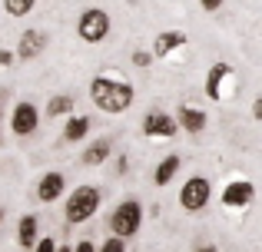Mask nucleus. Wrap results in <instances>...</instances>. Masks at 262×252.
I'll return each mask as SVG.
<instances>
[{
	"mask_svg": "<svg viewBox=\"0 0 262 252\" xmlns=\"http://www.w3.org/2000/svg\"><path fill=\"white\" fill-rule=\"evenodd\" d=\"M37 126H40V110L30 103V100H24V103L13 106V113H10V129H13L17 136H30Z\"/></svg>",
	"mask_w": 262,
	"mask_h": 252,
	"instance_id": "7",
	"label": "nucleus"
},
{
	"mask_svg": "<svg viewBox=\"0 0 262 252\" xmlns=\"http://www.w3.org/2000/svg\"><path fill=\"white\" fill-rule=\"evenodd\" d=\"M133 63L136 66H149V63H153V53H149V50H136L133 53Z\"/></svg>",
	"mask_w": 262,
	"mask_h": 252,
	"instance_id": "22",
	"label": "nucleus"
},
{
	"mask_svg": "<svg viewBox=\"0 0 262 252\" xmlns=\"http://www.w3.org/2000/svg\"><path fill=\"white\" fill-rule=\"evenodd\" d=\"M179 47H186V33L183 30H166L153 40V57H169Z\"/></svg>",
	"mask_w": 262,
	"mask_h": 252,
	"instance_id": "15",
	"label": "nucleus"
},
{
	"mask_svg": "<svg viewBox=\"0 0 262 252\" xmlns=\"http://www.w3.org/2000/svg\"><path fill=\"white\" fill-rule=\"evenodd\" d=\"M232 77L229 63H212L209 73H206V97L209 100H223V83Z\"/></svg>",
	"mask_w": 262,
	"mask_h": 252,
	"instance_id": "10",
	"label": "nucleus"
},
{
	"mask_svg": "<svg viewBox=\"0 0 262 252\" xmlns=\"http://www.w3.org/2000/svg\"><path fill=\"white\" fill-rule=\"evenodd\" d=\"M77 33L86 40V43H103L110 37V13L100 10V7H90V10L80 13Z\"/></svg>",
	"mask_w": 262,
	"mask_h": 252,
	"instance_id": "4",
	"label": "nucleus"
},
{
	"mask_svg": "<svg viewBox=\"0 0 262 252\" xmlns=\"http://www.w3.org/2000/svg\"><path fill=\"white\" fill-rule=\"evenodd\" d=\"M199 7H203V10H219V7H223V0H199Z\"/></svg>",
	"mask_w": 262,
	"mask_h": 252,
	"instance_id": "24",
	"label": "nucleus"
},
{
	"mask_svg": "<svg viewBox=\"0 0 262 252\" xmlns=\"http://www.w3.org/2000/svg\"><path fill=\"white\" fill-rule=\"evenodd\" d=\"M110 153H113V140H110V136H100V140H93L83 153H80V163H83V166H100V163L110 159Z\"/></svg>",
	"mask_w": 262,
	"mask_h": 252,
	"instance_id": "11",
	"label": "nucleus"
},
{
	"mask_svg": "<svg viewBox=\"0 0 262 252\" xmlns=\"http://www.w3.org/2000/svg\"><path fill=\"white\" fill-rule=\"evenodd\" d=\"M90 117H70L67 120V126H63V143H80L83 136L90 133Z\"/></svg>",
	"mask_w": 262,
	"mask_h": 252,
	"instance_id": "17",
	"label": "nucleus"
},
{
	"mask_svg": "<svg viewBox=\"0 0 262 252\" xmlns=\"http://www.w3.org/2000/svg\"><path fill=\"white\" fill-rule=\"evenodd\" d=\"M176 117H169V113L163 110H149L146 117H143V133L149 136V140H169V136H176Z\"/></svg>",
	"mask_w": 262,
	"mask_h": 252,
	"instance_id": "6",
	"label": "nucleus"
},
{
	"mask_svg": "<svg viewBox=\"0 0 262 252\" xmlns=\"http://www.w3.org/2000/svg\"><path fill=\"white\" fill-rule=\"evenodd\" d=\"M209 196H212L209 179H206V176H189V179L183 182V189H179V206H183L186 213H199V209H206Z\"/></svg>",
	"mask_w": 262,
	"mask_h": 252,
	"instance_id": "5",
	"label": "nucleus"
},
{
	"mask_svg": "<svg viewBox=\"0 0 262 252\" xmlns=\"http://www.w3.org/2000/svg\"><path fill=\"white\" fill-rule=\"evenodd\" d=\"M73 252H96V246L90 239H83V242H77V246H73Z\"/></svg>",
	"mask_w": 262,
	"mask_h": 252,
	"instance_id": "25",
	"label": "nucleus"
},
{
	"mask_svg": "<svg viewBox=\"0 0 262 252\" xmlns=\"http://www.w3.org/2000/svg\"><path fill=\"white\" fill-rule=\"evenodd\" d=\"M33 252H57V239H50V236L37 239V246H33Z\"/></svg>",
	"mask_w": 262,
	"mask_h": 252,
	"instance_id": "21",
	"label": "nucleus"
},
{
	"mask_svg": "<svg viewBox=\"0 0 262 252\" xmlns=\"http://www.w3.org/2000/svg\"><path fill=\"white\" fill-rule=\"evenodd\" d=\"M196 252H219V249H216V246H199Z\"/></svg>",
	"mask_w": 262,
	"mask_h": 252,
	"instance_id": "27",
	"label": "nucleus"
},
{
	"mask_svg": "<svg viewBox=\"0 0 262 252\" xmlns=\"http://www.w3.org/2000/svg\"><path fill=\"white\" fill-rule=\"evenodd\" d=\"M57 252H73V246H57Z\"/></svg>",
	"mask_w": 262,
	"mask_h": 252,
	"instance_id": "28",
	"label": "nucleus"
},
{
	"mask_svg": "<svg viewBox=\"0 0 262 252\" xmlns=\"http://www.w3.org/2000/svg\"><path fill=\"white\" fill-rule=\"evenodd\" d=\"M67 189V176L63 173H43L37 182V199L40 202H57Z\"/></svg>",
	"mask_w": 262,
	"mask_h": 252,
	"instance_id": "9",
	"label": "nucleus"
},
{
	"mask_svg": "<svg viewBox=\"0 0 262 252\" xmlns=\"http://www.w3.org/2000/svg\"><path fill=\"white\" fill-rule=\"evenodd\" d=\"M33 4H37V0H4V7H7L10 17H27V13L33 10Z\"/></svg>",
	"mask_w": 262,
	"mask_h": 252,
	"instance_id": "19",
	"label": "nucleus"
},
{
	"mask_svg": "<svg viewBox=\"0 0 262 252\" xmlns=\"http://www.w3.org/2000/svg\"><path fill=\"white\" fill-rule=\"evenodd\" d=\"M90 100L103 113H126L136 100V90L133 83H126L120 77H96L90 83Z\"/></svg>",
	"mask_w": 262,
	"mask_h": 252,
	"instance_id": "1",
	"label": "nucleus"
},
{
	"mask_svg": "<svg viewBox=\"0 0 262 252\" xmlns=\"http://www.w3.org/2000/svg\"><path fill=\"white\" fill-rule=\"evenodd\" d=\"M37 239H40V219L33 213L20 216V222H17V242L24 249H33V246H37Z\"/></svg>",
	"mask_w": 262,
	"mask_h": 252,
	"instance_id": "14",
	"label": "nucleus"
},
{
	"mask_svg": "<svg viewBox=\"0 0 262 252\" xmlns=\"http://www.w3.org/2000/svg\"><path fill=\"white\" fill-rule=\"evenodd\" d=\"M13 60H17V53H13V50H0V66H10Z\"/></svg>",
	"mask_w": 262,
	"mask_h": 252,
	"instance_id": "23",
	"label": "nucleus"
},
{
	"mask_svg": "<svg viewBox=\"0 0 262 252\" xmlns=\"http://www.w3.org/2000/svg\"><path fill=\"white\" fill-rule=\"evenodd\" d=\"M47 47V37H43V30H24L20 33V43H17V57L20 60H30V57H37L40 50Z\"/></svg>",
	"mask_w": 262,
	"mask_h": 252,
	"instance_id": "12",
	"label": "nucleus"
},
{
	"mask_svg": "<svg viewBox=\"0 0 262 252\" xmlns=\"http://www.w3.org/2000/svg\"><path fill=\"white\" fill-rule=\"evenodd\" d=\"M96 252H126V239H120V236H110V239L103 242Z\"/></svg>",
	"mask_w": 262,
	"mask_h": 252,
	"instance_id": "20",
	"label": "nucleus"
},
{
	"mask_svg": "<svg viewBox=\"0 0 262 252\" xmlns=\"http://www.w3.org/2000/svg\"><path fill=\"white\" fill-rule=\"evenodd\" d=\"M179 166H183V159H179L176 153H169L166 159H163L160 166H156V173H153V182H156V186H169V182H173V176L179 173Z\"/></svg>",
	"mask_w": 262,
	"mask_h": 252,
	"instance_id": "16",
	"label": "nucleus"
},
{
	"mask_svg": "<svg viewBox=\"0 0 262 252\" xmlns=\"http://www.w3.org/2000/svg\"><path fill=\"white\" fill-rule=\"evenodd\" d=\"M143 226V206L136 199H123L120 206L113 209V216H110V229H113V236H120V239H133L136 233H140Z\"/></svg>",
	"mask_w": 262,
	"mask_h": 252,
	"instance_id": "3",
	"label": "nucleus"
},
{
	"mask_svg": "<svg viewBox=\"0 0 262 252\" xmlns=\"http://www.w3.org/2000/svg\"><path fill=\"white\" fill-rule=\"evenodd\" d=\"M100 199H103V196H100V189H96V186H90V182L77 186L70 196H67V206H63L67 222H70V226H80V222L93 219L96 209H100Z\"/></svg>",
	"mask_w": 262,
	"mask_h": 252,
	"instance_id": "2",
	"label": "nucleus"
},
{
	"mask_svg": "<svg viewBox=\"0 0 262 252\" xmlns=\"http://www.w3.org/2000/svg\"><path fill=\"white\" fill-rule=\"evenodd\" d=\"M176 123H179V129H186V133H203L209 120H206L203 110H196V106L183 103V106H179V113H176Z\"/></svg>",
	"mask_w": 262,
	"mask_h": 252,
	"instance_id": "13",
	"label": "nucleus"
},
{
	"mask_svg": "<svg viewBox=\"0 0 262 252\" xmlns=\"http://www.w3.org/2000/svg\"><path fill=\"white\" fill-rule=\"evenodd\" d=\"M252 199H256V186H252L249 179H232L229 186L223 189V206H229V209H243V206H249Z\"/></svg>",
	"mask_w": 262,
	"mask_h": 252,
	"instance_id": "8",
	"label": "nucleus"
},
{
	"mask_svg": "<svg viewBox=\"0 0 262 252\" xmlns=\"http://www.w3.org/2000/svg\"><path fill=\"white\" fill-rule=\"evenodd\" d=\"M252 117H256V120H259V123H262V97L256 100V106H252Z\"/></svg>",
	"mask_w": 262,
	"mask_h": 252,
	"instance_id": "26",
	"label": "nucleus"
},
{
	"mask_svg": "<svg viewBox=\"0 0 262 252\" xmlns=\"http://www.w3.org/2000/svg\"><path fill=\"white\" fill-rule=\"evenodd\" d=\"M4 216H7V213H4V209H0V222H4Z\"/></svg>",
	"mask_w": 262,
	"mask_h": 252,
	"instance_id": "30",
	"label": "nucleus"
},
{
	"mask_svg": "<svg viewBox=\"0 0 262 252\" xmlns=\"http://www.w3.org/2000/svg\"><path fill=\"white\" fill-rule=\"evenodd\" d=\"M0 113H4V93H0Z\"/></svg>",
	"mask_w": 262,
	"mask_h": 252,
	"instance_id": "29",
	"label": "nucleus"
},
{
	"mask_svg": "<svg viewBox=\"0 0 262 252\" xmlns=\"http://www.w3.org/2000/svg\"><path fill=\"white\" fill-rule=\"evenodd\" d=\"M73 103H77L73 97L60 93V97H53L50 103H47V113H50V117H67V113H73Z\"/></svg>",
	"mask_w": 262,
	"mask_h": 252,
	"instance_id": "18",
	"label": "nucleus"
}]
</instances>
